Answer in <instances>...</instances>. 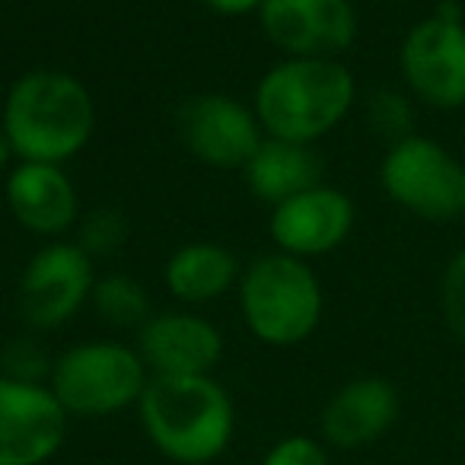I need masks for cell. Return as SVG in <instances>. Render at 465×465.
<instances>
[{"mask_svg": "<svg viewBox=\"0 0 465 465\" xmlns=\"http://www.w3.org/2000/svg\"><path fill=\"white\" fill-rule=\"evenodd\" d=\"M150 376L153 373L137 348L115 338H96L71 344L54 357L48 389L67 418L103 420L137 408Z\"/></svg>", "mask_w": 465, "mask_h": 465, "instance_id": "cell-5", "label": "cell"}, {"mask_svg": "<svg viewBox=\"0 0 465 465\" xmlns=\"http://www.w3.org/2000/svg\"><path fill=\"white\" fill-rule=\"evenodd\" d=\"M124 242H128V220H124V213L112 211V207L93 211L90 217L80 223L77 246L84 249L93 262L115 255Z\"/></svg>", "mask_w": 465, "mask_h": 465, "instance_id": "cell-19", "label": "cell"}, {"mask_svg": "<svg viewBox=\"0 0 465 465\" xmlns=\"http://www.w3.org/2000/svg\"><path fill=\"white\" fill-rule=\"evenodd\" d=\"M382 188L411 213L427 220H450L465 213V166L427 137L392 143L382 160Z\"/></svg>", "mask_w": 465, "mask_h": 465, "instance_id": "cell-6", "label": "cell"}, {"mask_svg": "<svg viewBox=\"0 0 465 465\" xmlns=\"http://www.w3.org/2000/svg\"><path fill=\"white\" fill-rule=\"evenodd\" d=\"M175 124L188 153L217 169H242L265 141L255 112L226 93L192 96L179 109Z\"/></svg>", "mask_w": 465, "mask_h": 465, "instance_id": "cell-9", "label": "cell"}, {"mask_svg": "<svg viewBox=\"0 0 465 465\" xmlns=\"http://www.w3.org/2000/svg\"><path fill=\"white\" fill-rule=\"evenodd\" d=\"M240 312L268 348H297L322 322V287L306 259L272 252L240 274Z\"/></svg>", "mask_w": 465, "mask_h": 465, "instance_id": "cell-4", "label": "cell"}, {"mask_svg": "<svg viewBox=\"0 0 465 465\" xmlns=\"http://www.w3.org/2000/svg\"><path fill=\"white\" fill-rule=\"evenodd\" d=\"M370 124L380 131L382 137H392L395 143L411 137V105L405 96L392 90H382L370 99Z\"/></svg>", "mask_w": 465, "mask_h": 465, "instance_id": "cell-22", "label": "cell"}, {"mask_svg": "<svg viewBox=\"0 0 465 465\" xmlns=\"http://www.w3.org/2000/svg\"><path fill=\"white\" fill-rule=\"evenodd\" d=\"M401 71L414 93L437 109L465 105V29L462 20L433 14L401 45Z\"/></svg>", "mask_w": 465, "mask_h": 465, "instance_id": "cell-11", "label": "cell"}, {"mask_svg": "<svg viewBox=\"0 0 465 465\" xmlns=\"http://www.w3.org/2000/svg\"><path fill=\"white\" fill-rule=\"evenodd\" d=\"M52 363L54 357L42 348L35 338H14V341L4 344L0 351V373L10 376V380H23V382H48L52 376Z\"/></svg>", "mask_w": 465, "mask_h": 465, "instance_id": "cell-20", "label": "cell"}, {"mask_svg": "<svg viewBox=\"0 0 465 465\" xmlns=\"http://www.w3.org/2000/svg\"><path fill=\"white\" fill-rule=\"evenodd\" d=\"M246 185L265 204L278 207L281 201L306 192V188L322 185V156L312 143H293L265 137L252 160L242 166Z\"/></svg>", "mask_w": 465, "mask_h": 465, "instance_id": "cell-16", "label": "cell"}, {"mask_svg": "<svg viewBox=\"0 0 465 465\" xmlns=\"http://www.w3.org/2000/svg\"><path fill=\"white\" fill-rule=\"evenodd\" d=\"M443 319L452 335L465 344V249L443 274Z\"/></svg>", "mask_w": 465, "mask_h": 465, "instance_id": "cell-23", "label": "cell"}, {"mask_svg": "<svg viewBox=\"0 0 465 465\" xmlns=\"http://www.w3.org/2000/svg\"><path fill=\"white\" fill-rule=\"evenodd\" d=\"M259 465H331V452L319 437L291 433V437H281L278 443L268 446Z\"/></svg>", "mask_w": 465, "mask_h": 465, "instance_id": "cell-21", "label": "cell"}, {"mask_svg": "<svg viewBox=\"0 0 465 465\" xmlns=\"http://www.w3.org/2000/svg\"><path fill=\"white\" fill-rule=\"evenodd\" d=\"M137 420L147 443L173 465H213L236 437V405L213 376H150Z\"/></svg>", "mask_w": 465, "mask_h": 465, "instance_id": "cell-1", "label": "cell"}, {"mask_svg": "<svg viewBox=\"0 0 465 465\" xmlns=\"http://www.w3.org/2000/svg\"><path fill=\"white\" fill-rule=\"evenodd\" d=\"M93 310L103 322L115 325V329H143L153 312H150V297L134 278L128 274H105L96 281L90 297Z\"/></svg>", "mask_w": 465, "mask_h": 465, "instance_id": "cell-18", "label": "cell"}, {"mask_svg": "<svg viewBox=\"0 0 465 465\" xmlns=\"http://www.w3.org/2000/svg\"><path fill=\"white\" fill-rule=\"evenodd\" d=\"M71 418L48 382L0 373V465H48L67 443Z\"/></svg>", "mask_w": 465, "mask_h": 465, "instance_id": "cell-8", "label": "cell"}, {"mask_svg": "<svg viewBox=\"0 0 465 465\" xmlns=\"http://www.w3.org/2000/svg\"><path fill=\"white\" fill-rule=\"evenodd\" d=\"M399 392L382 376H357L331 392L319 414V440L329 450L357 452L380 443L399 420Z\"/></svg>", "mask_w": 465, "mask_h": 465, "instance_id": "cell-14", "label": "cell"}, {"mask_svg": "<svg viewBox=\"0 0 465 465\" xmlns=\"http://www.w3.org/2000/svg\"><path fill=\"white\" fill-rule=\"evenodd\" d=\"M240 265H236L226 246H220V242H188V246L175 249L169 255L163 281L179 303L201 306L230 293L240 284Z\"/></svg>", "mask_w": 465, "mask_h": 465, "instance_id": "cell-17", "label": "cell"}, {"mask_svg": "<svg viewBox=\"0 0 465 465\" xmlns=\"http://www.w3.org/2000/svg\"><path fill=\"white\" fill-rule=\"evenodd\" d=\"M213 465H217V462H213Z\"/></svg>", "mask_w": 465, "mask_h": 465, "instance_id": "cell-26", "label": "cell"}, {"mask_svg": "<svg viewBox=\"0 0 465 465\" xmlns=\"http://www.w3.org/2000/svg\"><path fill=\"white\" fill-rule=\"evenodd\" d=\"M7 207L35 236H64L77 220V188L54 163H23L7 175Z\"/></svg>", "mask_w": 465, "mask_h": 465, "instance_id": "cell-15", "label": "cell"}, {"mask_svg": "<svg viewBox=\"0 0 465 465\" xmlns=\"http://www.w3.org/2000/svg\"><path fill=\"white\" fill-rule=\"evenodd\" d=\"M354 226V201L331 185H316L272 207V240L281 252L316 259L348 240Z\"/></svg>", "mask_w": 465, "mask_h": 465, "instance_id": "cell-13", "label": "cell"}, {"mask_svg": "<svg viewBox=\"0 0 465 465\" xmlns=\"http://www.w3.org/2000/svg\"><path fill=\"white\" fill-rule=\"evenodd\" d=\"M201 4L220 16H246L252 10H262L265 0H201Z\"/></svg>", "mask_w": 465, "mask_h": 465, "instance_id": "cell-24", "label": "cell"}, {"mask_svg": "<svg viewBox=\"0 0 465 465\" xmlns=\"http://www.w3.org/2000/svg\"><path fill=\"white\" fill-rule=\"evenodd\" d=\"M259 20L287 58H338L357 39L351 0H265Z\"/></svg>", "mask_w": 465, "mask_h": 465, "instance_id": "cell-10", "label": "cell"}, {"mask_svg": "<svg viewBox=\"0 0 465 465\" xmlns=\"http://www.w3.org/2000/svg\"><path fill=\"white\" fill-rule=\"evenodd\" d=\"M96 272L77 242H48L29 259L20 281V316L29 329H61L90 303Z\"/></svg>", "mask_w": 465, "mask_h": 465, "instance_id": "cell-7", "label": "cell"}, {"mask_svg": "<svg viewBox=\"0 0 465 465\" xmlns=\"http://www.w3.org/2000/svg\"><path fill=\"white\" fill-rule=\"evenodd\" d=\"M137 351L153 376H211L223 361V331L198 312H156L137 331Z\"/></svg>", "mask_w": 465, "mask_h": 465, "instance_id": "cell-12", "label": "cell"}, {"mask_svg": "<svg viewBox=\"0 0 465 465\" xmlns=\"http://www.w3.org/2000/svg\"><path fill=\"white\" fill-rule=\"evenodd\" d=\"M14 156V147H10V137L7 131H4V124H0V169L7 166V160Z\"/></svg>", "mask_w": 465, "mask_h": 465, "instance_id": "cell-25", "label": "cell"}, {"mask_svg": "<svg viewBox=\"0 0 465 465\" xmlns=\"http://www.w3.org/2000/svg\"><path fill=\"white\" fill-rule=\"evenodd\" d=\"M0 124L23 163L61 166L90 143L96 105L74 74L39 67L10 86Z\"/></svg>", "mask_w": 465, "mask_h": 465, "instance_id": "cell-2", "label": "cell"}, {"mask_svg": "<svg viewBox=\"0 0 465 465\" xmlns=\"http://www.w3.org/2000/svg\"><path fill=\"white\" fill-rule=\"evenodd\" d=\"M354 77L338 58H284L255 86L252 112L265 137L316 143L354 105Z\"/></svg>", "mask_w": 465, "mask_h": 465, "instance_id": "cell-3", "label": "cell"}]
</instances>
